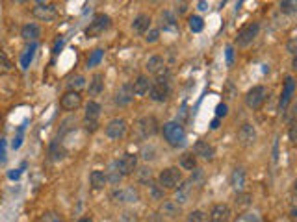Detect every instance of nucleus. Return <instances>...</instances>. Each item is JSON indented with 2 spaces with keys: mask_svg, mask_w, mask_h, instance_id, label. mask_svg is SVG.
Instances as JSON below:
<instances>
[{
  "mask_svg": "<svg viewBox=\"0 0 297 222\" xmlns=\"http://www.w3.org/2000/svg\"><path fill=\"white\" fill-rule=\"evenodd\" d=\"M258 32H260L258 22H251V24H247L245 28L240 30V33H238V37H236V45L240 49H245V47H249V45L256 39Z\"/></svg>",
  "mask_w": 297,
  "mask_h": 222,
  "instance_id": "8",
  "label": "nucleus"
},
{
  "mask_svg": "<svg viewBox=\"0 0 297 222\" xmlns=\"http://www.w3.org/2000/svg\"><path fill=\"white\" fill-rule=\"evenodd\" d=\"M119 222H138V213L126 209V211L121 213V217H119Z\"/></svg>",
  "mask_w": 297,
  "mask_h": 222,
  "instance_id": "40",
  "label": "nucleus"
},
{
  "mask_svg": "<svg viewBox=\"0 0 297 222\" xmlns=\"http://www.w3.org/2000/svg\"><path fill=\"white\" fill-rule=\"evenodd\" d=\"M103 50L101 49H97V50H93V54L89 56V60H87V67H95V65H98L101 63V60H103Z\"/></svg>",
  "mask_w": 297,
  "mask_h": 222,
  "instance_id": "39",
  "label": "nucleus"
},
{
  "mask_svg": "<svg viewBox=\"0 0 297 222\" xmlns=\"http://www.w3.org/2000/svg\"><path fill=\"white\" fill-rule=\"evenodd\" d=\"M188 24H189V30H191L193 33L203 32V28H205V21H203L199 15H191V17H189Z\"/></svg>",
  "mask_w": 297,
  "mask_h": 222,
  "instance_id": "32",
  "label": "nucleus"
},
{
  "mask_svg": "<svg viewBox=\"0 0 297 222\" xmlns=\"http://www.w3.org/2000/svg\"><path fill=\"white\" fill-rule=\"evenodd\" d=\"M158 39H160V30H158V28H154V30H149V32H147V37H145L147 43H156Z\"/></svg>",
  "mask_w": 297,
  "mask_h": 222,
  "instance_id": "43",
  "label": "nucleus"
},
{
  "mask_svg": "<svg viewBox=\"0 0 297 222\" xmlns=\"http://www.w3.org/2000/svg\"><path fill=\"white\" fill-rule=\"evenodd\" d=\"M152 81L147 78V76H140L138 80L134 81V85H132V89H134V95H138V97H145L147 93H149V89H151Z\"/></svg>",
  "mask_w": 297,
  "mask_h": 222,
  "instance_id": "25",
  "label": "nucleus"
},
{
  "mask_svg": "<svg viewBox=\"0 0 297 222\" xmlns=\"http://www.w3.org/2000/svg\"><path fill=\"white\" fill-rule=\"evenodd\" d=\"M162 26L163 30H177V21H175V17L169 11H166L162 15Z\"/></svg>",
  "mask_w": 297,
  "mask_h": 222,
  "instance_id": "35",
  "label": "nucleus"
},
{
  "mask_svg": "<svg viewBox=\"0 0 297 222\" xmlns=\"http://www.w3.org/2000/svg\"><path fill=\"white\" fill-rule=\"evenodd\" d=\"M61 47H63V39H59L58 43H56V47H54V54H59V50H61Z\"/></svg>",
  "mask_w": 297,
  "mask_h": 222,
  "instance_id": "52",
  "label": "nucleus"
},
{
  "mask_svg": "<svg viewBox=\"0 0 297 222\" xmlns=\"http://www.w3.org/2000/svg\"><path fill=\"white\" fill-rule=\"evenodd\" d=\"M108 28H110V17L104 15V13H97V15L93 17V21L89 22L86 33H87V37H98V35L106 32Z\"/></svg>",
  "mask_w": 297,
  "mask_h": 222,
  "instance_id": "7",
  "label": "nucleus"
},
{
  "mask_svg": "<svg viewBox=\"0 0 297 222\" xmlns=\"http://www.w3.org/2000/svg\"><path fill=\"white\" fill-rule=\"evenodd\" d=\"M32 15L36 17L38 21L50 22L56 19L58 10H56V6L50 4V2H36V6L32 8Z\"/></svg>",
  "mask_w": 297,
  "mask_h": 222,
  "instance_id": "6",
  "label": "nucleus"
},
{
  "mask_svg": "<svg viewBox=\"0 0 297 222\" xmlns=\"http://www.w3.org/2000/svg\"><path fill=\"white\" fill-rule=\"evenodd\" d=\"M112 198H114V202H117V204H136V202L140 200V193H138V189H134V187H124V189L114 191Z\"/></svg>",
  "mask_w": 297,
  "mask_h": 222,
  "instance_id": "11",
  "label": "nucleus"
},
{
  "mask_svg": "<svg viewBox=\"0 0 297 222\" xmlns=\"http://www.w3.org/2000/svg\"><path fill=\"white\" fill-rule=\"evenodd\" d=\"M136 172H138V180H140V184L149 185L152 182V172H151V168L149 167H141V168H138Z\"/></svg>",
  "mask_w": 297,
  "mask_h": 222,
  "instance_id": "33",
  "label": "nucleus"
},
{
  "mask_svg": "<svg viewBox=\"0 0 297 222\" xmlns=\"http://www.w3.org/2000/svg\"><path fill=\"white\" fill-rule=\"evenodd\" d=\"M0 161L2 163L6 161V141L4 139H0Z\"/></svg>",
  "mask_w": 297,
  "mask_h": 222,
  "instance_id": "48",
  "label": "nucleus"
},
{
  "mask_svg": "<svg viewBox=\"0 0 297 222\" xmlns=\"http://www.w3.org/2000/svg\"><path fill=\"white\" fill-rule=\"evenodd\" d=\"M145 69L149 74H162L166 71V63H163V58L162 56H151L145 63Z\"/></svg>",
  "mask_w": 297,
  "mask_h": 222,
  "instance_id": "19",
  "label": "nucleus"
},
{
  "mask_svg": "<svg viewBox=\"0 0 297 222\" xmlns=\"http://www.w3.org/2000/svg\"><path fill=\"white\" fill-rule=\"evenodd\" d=\"M147 222H166V220H163V217L160 213H152V215L147 217Z\"/></svg>",
  "mask_w": 297,
  "mask_h": 222,
  "instance_id": "46",
  "label": "nucleus"
},
{
  "mask_svg": "<svg viewBox=\"0 0 297 222\" xmlns=\"http://www.w3.org/2000/svg\"><path fill=\"white\" fill-rule=\"evenodd\" d=\"M11 71V61L8 58L4 50H0V74H6V72Z\"/></svg>",
  "mask_w": 297,
  "mask_h": 222,
  "instance_id": "36",
  "label": "nucleus"
},
{
  "mask_svg": "<svg viewBox=\"0 0 297 222\" xmlns=\"http://www.w3.org/2000/svg\"><path fill=\"white\" fill-rule=\"evenodd\" d=\"M191 195H193V184H191V182H182V184L175 189L173 202H177L178 206L182 207L184 204H188V202L191 200Z\"/></svg>",
  "mask_w": 297,
  "mask_h": 222,
  "instance_id": "13",
  "label": "nucleus"
},
{
  "mask_svg": "<svg viewBox=\"0 0 297 222\" xmlns=\"http://www.w3.org/2000/svg\"><path fill=\"white\" fill-rule=\"evenodd\" d=\"M126 130H128V124H126V120L124 119H112L108 124H106V128H104L106 136H108L110 139H114V141L123 139Z\"/></svg>",
  "mask_w": 297,
  "mask_h": 222,
  "instance_id": "9",
  "label": "nucleus"
},
{
  "mask_svg": "<svg viewBox=\"0 0 297 222\" xmlns=\"http://www.w3.org/2000/svg\"><path fill=\"white\" fill-rule=\"evenodd\" d=\"M230 215H233V211L227 204H216L210 211V222H228Z\"/></svg>",
  "mask_w": 297,
  "mask_h": 222,
  "instance_id": "17",
  "label": "nucleus"
},
{
  "mask_svg": "<svg viewBox=\"0 0 297 222\" xmlns=\"http://www.w3.org/2000/svg\"><path fill=\"white\" fill-rule=\"evenodd\" d=\"M210 128H212V130H217V128H219V119H214V120H212V122H210Z\"/></svg>",
  "mask_w": 297,
  "mask_h": 222,
  "instance_id": "54",
  "label": "nucleus"
},
{
  "mask_svg": "<svg viewBox=\"0 0 297 222\" xmlns=\"http://www.w3.org/2000/svg\"><path fill=\"white\" fill-rule=\"evenodd\" d=\"M230 185L236 193H242L243 187H245V170L242 167H236L230 174Z\"/></svg>",
  "mask_w": 297,
  "mask_h": 222,
  "instance_id": "22",
  "label": "nucleus"
},
{
  "mask_svg": "<svg viewBox=\"0 0 297 222\" xmlns=\"http://www.w3.org/2000/svg\"><path fill=\"white\" fill-rule=\"evenodd\" d=\"M104 174H106V180H108L110 184H114V185H117L119 182H121V178H123V176L119 174L117 165H115V163H112V165H110V170H108V172H104Z\"/></svg>",
  "mask_w": 297,
  "mask_h": 222,
  "instance_id": "34",
  "label": "nucleus"
},
{
  "mask_svg": "<svg viewBox=\"0 0 297 222\" xmlns=\"http://www.w3.org/2000/svg\"><path fill=\"white\" fill-rule=\"evenodd\" d=\"M227 63H228V65H233V63H234V50H233V47H228V49H227Z\"/></svg>",
  "mask_w": 297,
  "mask_h": 222,
  "instance_id": "49",
  "label": "nucleus"
},
{
  "mask_svg": "<svg viewBox=\"0 0 297 222\" xmlns=\"http://www.w3.org/2000/svg\"><path fill=\"white\" fill-rule=\"evenodd\" d=\"M67 87H69V91H80L86 87V78L84 76H73L69 81H67Z\"/></svg>",
  "mask_w": 297,
  "mask_h": 222,
  "instance_id": "30",
  "label": "nucleus"
},
{
  "mask_svg": "<svg viewBox=\"0 0 297 222\" xmlns=\"http://www.w3.org/2000/svg\"><path fill=\"white\" fill-rule=\"evenodd\" d=\"M134 98V89H132V83H123L119 87L117 93H115V104L117 106H128Z\"/></svg>",
  "mask_w": 297,
  "mask_h": 222,
  "instance_id": "18",
  "label": "nucleus"
},
{
  "mask_svg": "<svg viewBox=\"0 0 297 222\" xmlns=\"http://www.w3.org/2000/svg\"><path fill=\"white\" fill-rule=\"evenodd\" d=\"M171 95V85H169L168 76H158L156 81H152L151 89H149V97L154 102H166Z\"/></svg>",
  "mask_w": 297,
  "mask_h": 222,
  "instance_id": "2",
  "label": "nucleus"
},
{
  "mask_svg": "<svg viewBox=\"0 0 297 222\" xmlns=\"http://www.w3.org/2000/svg\"><path fill=\"white\" fill-rule=\"evenodd\" d=\"M158 120L156 117H152V115H147V117H143V119L138 120V124H136V130H138V136L141 137V139H149V137L156 136L158 134Z\"/></svg>",
  "mask_w": 297,
  "mask_h": 222,
  "instance_id": "5",
  "label": "nucleus"
},
{
  "mask_svg": "<svg viewBox=\"0 0 297 222\" xmlns=\"http://www.w3.org/2000/svg\"><path fill=\"white\" fill-rule=\"evenodd\" d=\"M180 213H182V207L178 206L177 202L162 200V206H160V215H163V217H169V218H177Z\"/></svg>",
  "mask_w": 297,
  "mask_h": 222,
  "instance_id": "20",
  "label": "nucleus"
},
{
  "mask_svg": "<svg viewBox=\"0 0 297 222\" xmlns=\"http://www.w3.org/2000/svg\"><path fill=\"white\" fill-rule=\"evenodd\" d=\"M188 222H206L205 213L199 211V209H195V211H191L188 215Z\"/></svg>",
  "mask_w": 297,
  "mask_h": 222,
  "instance_id": "41",
  "label": "nucleus"
},
{
  "mask_svg": "<svg viewBox=\"0 0 297 222\" xmlns=\"http://www.w3.org/2000/svg\"><path fill=\"white\" fill-rule=\"evenodd\" d=\"M78 222H93V220H91V218H89V217H84V218H80V220H78Z\"/></svg>",
  "mask_w": 297,
  "mask_h": 222,
  "instance_id": "56",
  "label": "nucleus"
},
{
  "mask_svg": "<svg viewBox=\"0 0 297 222\" xmlns=\"http://www.w3.org/2000/svg\"><path fill=\"white\" fill-rule=\"evenodd\" d=\"M21 141H22L21 137H17L15 141H13V145H11V147H13V148H19V147H21Z\"/></svg>",
  "mask_w": 297,
  "mask_h": 222,
  "instance_id": "55",
  "label": "nucleus"
},
{
  "mask_svg": "<svg viewBox=\"0 0 297 222\" xmlns=\"http://www.w3.org/2000/svg\"><path fill=\"white\" fill-rule=\"evenodd\" d=\"M251 200H253V196L249 195V193H238L236 196V207H247L251 206Z\"/></svg>",
  "mask_w": 297,
  "mask_h": 222,
  "instance_id": "37",
  "label": "nucleus"
},
{
  "mask_svg": "<svg viewBox=\"0 0 297 222\" xmlns=\"http://www.w3.org/2000/svg\"><path fill=\"white\" fill-rule=\"evenodd\" d=\"M288 50H290V54H295V39H292V41L288 43Z\"/></svg>",
  "mask_w": 297,
  "mask_h": 222,
  "instance_id": "51",
  "label": "nucleus"
},
{
  "mask_svg": "<svg viewBox=\"0 0 297 222\" xmlns=\"http://www.w3.org/2000/svg\"><path fill=\"white\" fill-rule=\"evenodd\" d=\"M197 8H199V11H206L208 8H210V6H208V2H199V4H197Z\"/></svg>",
  "mask_w": 297,
  "mask_h": 222,
  "instance_id": "53",
  "label": "nucleus"
},
{
  "mask_svg": "<svg viewBox=\"0 0 297 222\" xmlns=\"http://www.w3.org/2000/svg\"><path fill=\"white\" fill-rule=\"evenodd\" d=\"M147 187H149V195H151L152 200H163V191L166 189H162L158 182H151Z\"/></svg>",
  "mask_w": 297,
  "mask_h": 222,
  "instance_id": "31",
  "label": "nucleus"
},
{
  "mask_svg": "<svg viewBox=\"0 0 297 222\" xmlns=\"http://www.w3.org/2000/svg\"><path fill=\"white\" fill-rule=\"evenodd\" d=\"M61 108L67 109V111H76V109L80 108V104H82V97H80V93H76V91H67L61 97Z\"/></svg>",
  "mask_w": 297,
  "mask_h": 222,
  "instance_id": "16",
  "label": "nucleus"
},
{
  "mask_svg": "<svg viewBox=\"0 0 297 222\" xmlns=\"http://www.w3.org/2000/svg\"><path fill=\"white\" fill-rule=\"evenodd\" d=\"M175 8H177L178 13H186V11H188V2H177Z\"/></svg>",
  "mask_w": 297,
  "mask_h": 222,
  "instance_id": "47",
  "label": "nucleus"
},
{
  "mask_svg": "<svg viewBox=\"0 0 297 222\" xmlns=\"http://www.w3.org/2000/svg\"><path fill=\"white\" fill-rule=\"evenodd\" d=\"M117 170L121 176H130L138 170V156L136 154H124L119 161H115Z\"/></svg>",
  "mask_w": 297,
  "mask_h": 222,
  "instance_id": "10",
  "label": "nucleus"
},
{
  "mask_svg": "<svg viewBox=\"0 0 297 222\" xmlns=\"http://www.w3.org/2000/svg\"><path fill=\"white\" fill-rule=\"evenodd\" d=\"M180 167L184 168V170H197V157L191 154V152H186V154H182L180 156Z\"/></svg>",
  "mask_w": 297,
  "mask_h": 222,
  "instance_id": "29",
  "label": "nucleus"
},
{
  "mask_svg": "<svg viewBox=\"0 0 297 222\" xmlns=\"http://www.w3.org/2000/svg\"><path fill=\"white\" fill-rule=\"evenodd\" d=\"M89 184H91V187L95 191L104 189V187H106V184H108L106 174H104L103 170H93V172L89 174Z\"/></svg>",
  "mask_w": 297,
  "mask_h": 222,
  "instance_id": "26",
  "label": "nucleus"
},
{
  "mask_svg": "<svg viewBox=\"0 0 297 222\" xmlns=\"http://www.w3.org/2000/svg\"><path fill=\"white\" fill-rule=\"evenodd\" d=\"M39 222H65V220H63V217H61V215H58V213L47 211V213H43V215L39 217Z\"/></svg>",
  "mask_w": 297,
  "mask_h": 222,
  "instance_id": "38",
  "label": "nucleus"
},
{
  "mask_svg": "<svg viewBox=\"0 0 297 222\" xmlns=\"http://www.w3.org/2000/svg\"><path fill=\"white\" fill-rule=\"evenodd\" d=\"M290 141L295 143V122H290Z\"/></svg>",
  "mask_w": 297,
  "mask_h": 222,
  "instance_id": "50",
  "label": "nucleus"
},
{
  "mask_svg": "<svg viewBox=\"0 0 297 222\" xmlns=\"http://www.w3.org/2000/svg\"><path fill=\"white\" fill-rule=\"evenodd\" d=\"M191 154H193L195 157H203L206 161H212L214 156H216V150H214V147H212L208 141H197Z\"/></svg>",
  "mask_w": 297,
  "mask_h": 222,
  "instance_id": "15",
  "label": "nucleus"
},
{
  "mask_svg": "<svg viewBox=\"0 0 297 222\" xmlns=\"http://www.w3.org/2000/svg\"><path fill=\"white\" fill-rule=\"evenodd\" d=\"M49 156L52 161H61V159L67 156V150H65L63 145L59 141H52L49 147Z\"/></svg>",
  "mask_w": 297,
  "mask_h": 222,
  "instance_id": "27",
  "label": "nucleus"
},
{
  "mask_svg": "<svg viewBox=\"0 0 297 222\" xmlns=\"http://www.w3.org/2000/svg\"><path fill=\"white\" fill-rule=\"evenodd\" d=\"M293 89H295V80H293L292 76H288L286 80H284V87H282V95H281V104H279L281 113H284L286 108H288V104L292 102Z\"/></svg>",
  "mask_w": 297,
  "mask_h": 222,
  "instance_id": "14",
  "label": "nucleus"
},
{
  "mask_svg": "<svg viewBox=\"0 0 297 222\" xmlns=\"http://www.w3.org/2000/svg\"><path fill=\"white\" fill-rule=\"evenodd\" d=\"M279 8H281L282 13H288V15H290V13H295L297 4H295V2H281V4H279Z\"/></svg>",
  "mask_w": 297,
  "mask_h": 222,
  "instance_id": "42",
  "label": "nucleus"
},
{
  "mask_svg": "<svg viewBox=\"0 0 297 222\" xmlns=\"http://www.w3.org/2000/svg\"><path fill=\"white\" fill-rule=\"evenodd\" d=\"M34 49H36V43H32V47L26 50V54H24V58H22V67L26 69L28 67V61H32V58H34Z\"/></svg>",
  "mask_w": 297,
  "mask_h": 222,
  "instance_id": "44",
  "label": "nucleus"
},
{
  "mask_svg": "<svg viewBox=\"0 0 297 222\" xmlns=\"http://www.w3.org/2000/svg\"><path fill=\"white\" fill-rule=\"evenodd\" d=\"M98 117H101V104L97 102H87L86 104V124H97Z\"/></svg>",
  "mask_w": 297,
  "mask_h": 222,
  "instance_id": "23",
  "label": "nucleus"
},
{
  "mask_svg": "<svg viewBox=\"0 0 297 222\" xmlns=\"http://www.w3.org/2000/svg\"><path fill=\"white\" fill-rule=\"evenodd\" d=\"M238 141H240L242 147H253L254 141H256V130H254V126L249 124V122H245V124L240 126V131H238Z\"/></svg>",
  "mask_w": 297,
  "mask_h": 222,
  "instance_id": "12",
  "label": "nucleus"
},
{
  "mask_svg": "<svg viewBox=\"0 0 297 222\" xmlns=\"http://www.w3.org/2000/svg\"><path fill=\"white\" fill-rule=\"evenodd\" d=\"M149 28H151V17L145 15V13H141L134 19L132 22V30L136 33H147L149 32Z\"/></svg>",
  "mask_w": 297,
  "mask_h": 222,
  "instance_id": "24",
  "label": "nucleus"
},
{
  "mask_svg": "<svg viewBox=\"0 0 297 222\" xmlns=\"http://www.w3.org/2000/svg\"><path fill=\"white\" fill-rule=\"evenodd\" d=\"M158 184L162 189H177L178 185L182 184V172L178 170V167L166 168L158 176Z\"/></svg>",
  "mask_w": 297,
  "mask_h": 222,
  "instance_id": "3",
  "label": "nucleus"
},
{
  "mask_svg": "<svg viewBox=\"0 0 297 222\" xmlns=\"http://www.w3.org/2000/svg\"><path fill=\"white\" fill-rule=\"evenodd\" d=\"M162 134L163 139L169 143V147L178 148L184 147V143H186V131H184L180 122H166L162 128Z\"/></svg>",
  "mask_w": 297,
  "mask_h": 222,
  "instance_id": "1",
  "label": "nucleus"
},
{
  "mask_svg": "<svg viewBox=\"0 0 297 222\" xmlns=\"http://www.w3.org/2000/svg\"><path fill=\"white\" fill-rule=\"evenodd\" d=\"M21 37L24 39V41H32V43H36V41L41 37V28H39L38 24H34V22H28V24L22 26Z\"/></svg>",
  "mask_w": 297,
  "mask_h": 222,
  "instance_id": "21",
  "label": "nucleus"
},
{
  "mask_svg": "<svg viewBox=\"0 0 297 222\" xmlns=\"http://www.w3.org/2000/svg\"><path fill=\"white\" fill-rule=\"evenodd\" d=\"M216 115H217V119H221V117H227V115H228V108H227V104H217V108H216Z\"/></svg>",
  "mask_w": 297,
  "mask_h": 222,
  "instance_id": "45",
  "label": "nucleus"
},
{
  "mask_svg": "<svg viewBox=\"0 0 297 222\" xmlns=\"http://www.w3.org/2000/svg\"><path fill=\"white\" fill-rule=\"evenodd\" d=\"M268 97H270L268 87L254 85L253 89H249L247 95H245V104H247V108H251V109H258V108H262V104L268 100Z\"/></svg>",
  "mask_w": 297,
  "mask_h": 222,
  "instance_id": "4",
  "label": "nucleus"
},
{
  "mask_svg": "<svg viewBox=\"0 0 297 222\" xmlns=\"http://www.w3.org/2000/svg\"><path fill=\"white\" fill-rule=\"evenodd\" d=\"M103 91H104V76L101 74V72H97V74L91 78V81H89V95H91V97H97V95H101Z\"/></svg>",
  "mask_w": 297,
  "mask_h": 222,
  "instance_id": "28",
  "label": "nucleus"
}]
</instances>
